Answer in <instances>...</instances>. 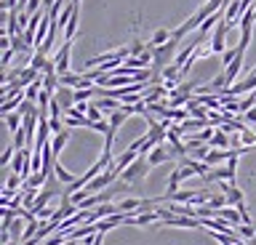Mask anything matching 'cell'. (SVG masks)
Wrapping results in <instances>:
<instances>
[{
	"instance_id": "cell-1",
	"label": "cell",
	"mask_w": 256,
	"mask_h": 245,
	"mask_svg": "<svg viewBox=\"0 0 256 245\" xmlns=\"http://www.w3.org/2000/svg\"><path fill=\"white\" fill-rule=\"evenodd\" d=\"M150 160H147V155H139L136 160L128 165V168L123 171V176H120V181H126L128 187H136V184H142L144 179H147V173H150Z\"/></svg>"
},
{
	"instance_id": "cell-2",
	"label": "cell",
	"mask_w": 256,
	"mask_h": 245,
	"mask_svg": "<svg viewBox=\"0 0 256 245\" xmlns=\"http://www.w3.org/2000/svg\"><path fill=\"white\" fill-rule=\"evenodd\" d=\"M235 173H238V157L227 160L224 168H216L208 173V181H227V184H235Z\"/></svg>"
},
{
	"instance_id": "cell-3",
	"label": "cell",
	"mask_w": 256,
	"mask_h": 245,
	"mask_svg": "<svg viewBox=\"0 0 256 245\" xmlns=\"http://www.w3.org/2000/svg\"><path fill=\"white\" fill-rule=\"evenodd\" d=\"M227 27H230L227 19H222L219 24H216L214 35H211V51H214V53H222V56L230 51V48H227V40H224V37H227Z\"/></svg>"
},
{
	"instance_id": "cell-4",
	"label": "cell",
	"mask_w": 256,
	"mask_h": 245,
	"mask_svg": "<svg viewBox=\"0 0 256 245\" xmlns=\"http://www.w3.org/2000/svg\"><path fill=\"white\" fill-rule=\"evenodd\" d=\"M70 56H72V43H62V48L56 51V56L51 59L59 75H70Z\"/></svg>"
},
{
	"instance_id": "cell-5",
	"label": "cell",
	"mask_w": 256,
	"mask_h": 245,
	"mask_svg": "<svg viewBox=\"0 0 256 245\" xmlns=\"http://www.w3.org/2000/svg\"><path fill=\"white\" fill-rule=\"evenodd\" d=\"M166 227H182V229H203V221L200 219H190V216H166L163 219Z\"/></svg>"
},
{
	"instance_id": "cell-6",
	"label": "cell",
	"mask_w": 256,
	"mask_h": 245,
	"mask_svg": "<svg viewBox=\"0 0 256 245\" xmlns=\"http://www.w3.org/2000/svg\"><path fill=\"white\" fill-rule=\"evenodd\" d=\"M54 99L62 104V109L67 112V109H72L75 107V88H67V85H59L56 88V93H54Z\"/></svg>"
},
{
	"instance_id": "cell-7",
	"label": "cell",
	"mask_w": 256,
	"mask_h": 245,
	"mask_svg": "<svg viewBox=\"0 0 256 245\" xmlns=\"http://www.w3.org/2000/svg\"><path fill=\"white\" fill-rule=\"evenodd\" d=\"M171 37H174V32H168L166 27H160V29H155V32H152L147 48H160V45H168V43H171Z\"/></svg>"
},
{
	"instance_id": "cell-8",
	"label": "cell",
	"mask_w": 256,
	"mask_h": 245,
	"mask_svg": "<svg viewBox=\"0 0 256 245\" xmlns=\"http://www.w3.org/2000/svg\"><path fill=\"white\" fill-rule=\"evenodd\" d=\"M171 157H174V152H171V149H166L163 144H160V147H155V149H152V152L147 155V160H150V165H152V168H155V165L166 163V160H171Z\"/></svg>"
},
{
	"instance_id": "cell-9",
	"label": "cell",
	"mask_w": 256,
	"mask_h": 245,
	"mask_svg": "<svg viewBox=\"0 0 256 245\" xmlns=\"http://www.w3.org/2000/svg\"><path fill=\"white\" fill-rule=\"evenodd\" d=\"M179 184H182V173H179V168H174L171 171V176H168V187H166V203L168 200H171V197L176 195V192H182V189H179Z\"/></svg>"
},
{
	"instance_id": "cell-10",
	"label": "cell",
	"mask_w": 256,
	"mask_h": 245,
	"mask_svg": "<svg viewBox=\"0 0 256 245\" xmlns=\"http://www.w3.org/2000/svg\"><path fill=\"white\" fill-rule=\"evenodd\" d=\"M96 107L102 109V112H107V115H112V112H118V109H123V101H118V99H107V96H99L94 101Z\"/></svg>"
},
{
	"instance_id": "cell-11",
	"label": "cell",
	"mask_w": 256,
	"mask_h": 245,
	"mask_svg": "<svg viewBox=\"0 0 256 245\" xmlns=\"http://www.w3.org/2000/svg\"><path fill=\"white\" fill-rule=\"evenodd\" d=\"M54 173H56V179H59V184H64V187H70L72 181L78 179L75 173H70V171H67V168H64V165L59 163V160H56V165H54Z\"/></svg>"
},
{
	"instance_id": "cell-12",
	"label": "cell",
	"mask_w": 256,
	"mask_h": 245,
	"mask_svg": "<svg viewBox=\"0 0 256 245\" xmlns=\"http://www.w3.org/2000/svg\"><path fill=\"white\" fill-rule=\"evenodd\" d=\"M3 117H6V128L11 131V133L22 131V125H24V117H22L19 112H8V115H3Z\"/></svg>"
},
{
	"instance_id": "cell-13",
	"label": "cell",
	"mask_w": 256,
	"mask_h": 245,
	"mask_svg": "<svg viewBox=\"0 0 256 245\" xmlns=\"http://www.w3.org/2000/svg\"><path fill=\"white\" fill-rule=\"evenodd\" d=\"M30 67L35 69V72H40V75H43V72H46V67H48V59H46V53H43V51H35V53H32V61H30Z\"/></svg>"
},
{
	"instance_id": "cell-14",
	"label": "cell",
	"mask_w": 256,
	"mask_h": 245,
	"mask_svg": "<svg viewBox=\"0 0 256 245\" xmlns=\"http://www.w3.org/2000/svg\"><path fill=\"white\" fill-rule=\"evenodd\" d=\"M67 141H70V131H67V128H64L59 136H54V139H51V149H54V155H56V157H59V152L64 149V144H67Z\"/></svg>"
},
{
	"instance_id": "cell-15",
	"label": "cell",
	"mask_w": 256,
	"mask_h": 245,
	"mask_svg": "<svg viewBox=\"0 0 256 245\" xmlns=\"http://www.w3.org/2000/svg\"><path fill=\"white\" fill-rule=\"evenodd\" d=\"M208 147H216V149H230V136L224 131H216L214 133V139H211V144Z\"/></svg>"
},
{
	"instance_id": "cell-16",
	"label": "cell",
	"mask_w": 256,
	"mask_h": 245,
	"mask_svg": "<svg viewBox=\"0 0 256 245\" xmlns=\"http://www.w3.org/2000/svg\"><path fill=\"white\" fill-rule=\"evenodd\" d=\"M235 232H238L240 237H243L246 243H254V240H256V229H254V224H240V227L235 229Z\"/></svg>"
},
{
	"instance_id": "cell-17",
	"label": "cell",
	"mask_w": 256,
	"mask_h": 245,
	"mask_svg": "<svg viewBox=\"0 0 256 245\" xmlns=\"http://www.w3.org/2000/svg\"><path fill=\"white\" fill-rule=\"evenodd\" d=\"M126 117H128V109L123 107V109H118V112H112V115H110V125H112V128H115V131H118L120 125L126 123Z\"/></svg>"
},
{
	"instance_id": "cell-18",
	"label": "cell",
	"mask_w": 256,
	"mask_h": 245,
	"mask_svg": "<svg viewBox=\"0 0 256 245\" xmlns=\"http://www.w3.org/2000/svg\"><path fill=\"white\" fill-rule=\"evenodd\" d=\"M102 115H104L102 109L96 107V104H91V109H88V115H86V117H88V120H91V123H102V120H104Z\"/></svg>"
},
{
	"instance_id": "cell-19",
	"label": "cell",
	"mask_w": 256,
	"mask_h": 245,
	"mask_svg": "<svg viewBox=\"0 0 256 245\" xmlns=\"http://www.w3.org/2000/svg\"><path fill=\"white\" fill-rule=\"evenodd\" d=\"M19 8V0H3V11H16Z\"/></svg>"
},
{
	"instance_id": "cell-20",
	"label": "cell",
	"mask_w": 256,
	"mask_h": 245,
	"mask_svg": "<svg viewBox=\"0 0 256 245\" xmlns=\"http://www.w3.org/2000/svg\"><path fill=\"white\" fill-rule=\"evenodd\" d=\"M14 53H16L14 48H6V51H3V67H8V64H11V59H14Z\"/></svg>"
},
{
	"instance_id": "cell-21",
	"label": "cell",
	"mask_w": 256,
	"mask_h": 245,
	"mask_svg": "<svg viewBox=\"0 0 256 245\" xmlns=\"http://www.w3.org/2000/svg\"><path fill=\"white\" fill-rule=\"evenodd\" d=\"M243 120H246V123H254V125H256V107L251 109V112H246V115H243Z\"/></svg>"
},
{
	"instance_id": "cell-22",
	"label": "cell",
	"mask_w": 256,
	"mask_h": 245,
	"mask_svg": "<svg viewBox=\"0 0 256 245\" xmlns=\"http://www.w3.org/2000/svg\"><path fill=\"white\" fill-rule=\"evenodd\" d=\"M254 229H256V221H254Z\"/></svg>"
}]
</instances>
